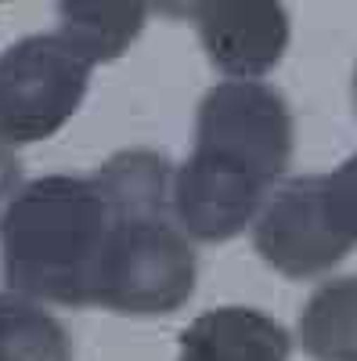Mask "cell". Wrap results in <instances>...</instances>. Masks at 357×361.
Returning a JSON list of instances; mask_svg holds the SVG:
<instances>
[{
  "mask_svg": "<svg viewBox=\"0 0 357 361\" xmlns=\"http://www.w3.org/2000/svg\"><path fill=\"white\" fill-rule=\"evenodd\" d=\"M0 361H73V336L47 307L0 293Z\"/></svg>",
  "mask_w": 357,
  "mask_h": 361,
  "instance_id": "cell-10",
  "label": "cell"
},
{
  "mask_svg": "<svg viewBox=\"0 0 357 361\" xmlns=\"http://www.w3.org/2000/svg\"><path fill=\"white\" fill-rule=\"evenodd\" d=\"M91 62L62 37H22L0 54V141L33 145L65 127L87 98Z\"/></svg>",
  "mask_w": 357,
  "mask_h": 361,
  "instance_id": "cell-4",
  "label": "cell"
},
{
  "mask_svg": "<svg viewBox=\"0 0 357 361\" xmlns=\"http://www.w3.org/2000/svg\"><path fill=\"white\" fill-rule=\"evenodd\" d=\"M353 105H357V73H353Z\"/></svg>",
  "mask_w": 357,
  "mask_h": 361,
  "instance_id": "cell-13",
  "label": "cell"
},
{
  "mask_svg": "<svg viewBox=\"0 0 357 361\" xmlns=\"http://www.w3.org/2000/svg\"><path fill=\"white\" fill-rule=\"evenodd\" d=\"M300 340L314 361H357V275L314 289L300 314Z\"/></svg>",
  "mask_w": 357,
  "mask_h": 361,
  "instance_id": "cell-8",
  "label": "cell"
},
{
  "mask_svg": "<svg viewBox=\"0 0 357 361\" xmlns=\"http://www.w3.org/2000/svg\"><path fill=\"white\" fill-rule=\"evenodd\" d=\"M94 180L108 199V238L98 271L94 307L119 314H170L195 293V250L173 221V173L159 152H115Z\"/></svg>",
  "mask_w": 357,
  "mask_h": 361,
  "instance_id": "cell-2",
  "label": "cell"
},
{
  "mask_svg": "<svg viewBox=\"0 0 357 361\" xmlns=\"http://www.w3.org/2000/svg\"><path fill=\"white\" fill-rule=\"evenodd\" d=\"M177 361H289V333L249 307H217L181 333Z\"/></svg>",
  "mask_w": 357,
  "mask_h": 361,
  "instance_id": "cell-7",
  "label": "cell"
},
{
  "mask_svg": "<svg viewBox=\"0 0 357 361\" xmlns=\"http://www.w3.org/2000/svg\"><path fill=\"white\" fill-rule=\"evenodd\" d=\"M253 246L285 279L325 275L353 250L329 214L325 177L282 180L253 224Z\"/></svg>",
  "mask_w": 357,
  "mask_h": 361,
  "instance_id": "cell-5",
  "label": "cell"
},
{
  "mask_svg": "<svg viewBox=\"0 0 357 361\" xmlns=\"http://www.w3.org/2000/svg\"><path fill=\"white\" fill-rule=\"evenodd\" d=\"M325 202L336 228L357 246V152L332 173H325Z\"/></svg>",
  "mask_w": 357,
  "mask_h": 361,
  "instance_id": "cell-11",
  "label": "cell"
},
{
  "mask_svg": "<svg viewBox=\"0 0 357 361\" xmlns=\"http://www.w3.org/2000/svg\"><path fill=\"white\" fill-rule=\"evenodd\" d=\"M144 15V4H62L58 37L91 66L112 62L137 40Z\"/></svg>",
  "mask_w": 357,
  "mask_h": 361,
  "instance_id": "cell-9",
  "label": "cell"
},
{
  "mask_svg": "<svg viewBox=\"0 0 357 361\" xmlns=\"http://www.w3.org/2000/svg\"><path fill=\"white\" fill-rule=\"evenodd\" d=\"M108 217L94 177L51 173L18 188L0 224V264L11 293L94 307Z\"/></svg>",
  "mask_w": 357,
  "mask_h": 361,
  "instance_id": "cell-3",
  "label": "cell"
},
{
  "mask_svg": "<svg viewBox=\"0 0 357 361\" xmlns=\"http://www.w3.org/2000/svg\"><path fill=\"white\" fill-rule=\"evenodd\" d=\"M292 159V112L256 80L217 83L199 102L195 148L173 173V214L199 243H227L260 217Z\"/></svg>",
  "mask_w": 357,
  "mask_h": 361,
  "instance_id": "cell-1",
  "label": "cell"
},
{
  "mask_svg": "<svg viewBox=\"0 0 357 361\" xmlns=\"http://www.w3.org/2000/svg\"><path fill=\"white\" fill-rule=\"evenodd\" d=\"M18 177H22V166H18V156L11 148L0 141V224H4V214L11 199L18 195Z\"/></svg>",
  "mask_w": 357,
  "mask_h": 361,
  "instance_id": "cell-12",
  "label": "cell"
},
{
  "mask_svg": "<svg viewBox=\"0 0 357 361\" xmlns=\"http://www.w3.org/2000/svg\"><path fill=\"white\" fill-rule=\"evenodd\" d=\"M188 15L213 69L231 80H256L285 54L289 11L282 4H195Z\"/></svg>",
  "mask_w": 357,
  "mask_h": 361,
  "instance_id": "cell-6",
  "label": "cell"
}]
</instances>
